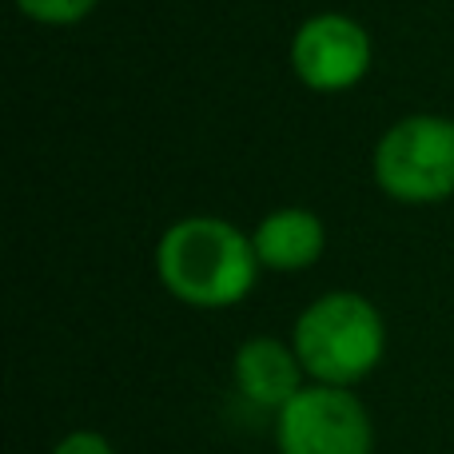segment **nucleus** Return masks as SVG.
I'll list each match as a JSON object with an SVG mask.
<instances>
[{
  "instance_id": "obj_1",
  "label": "nucleus",
  "mask_w": 454,
  "mask_h": 454,
  "mask_svg": "<svg viewBox=\"0 0 454 454\" xmlns=\"http://www.w3.org/2000/svg\"><path fill=\"white\" fill-rule=\"evenodd\" d=\"M255 243L239 227L196 215L164 231L156 247L160 283L188 307H231L255 287Z\"/></svg>"
},
{
  "instance_id": "obj_2",
  "label": "nucleus",
  "mask_w": 454,
  "mask_h": 454,
  "mask_svg": "<svg viewBox=\"0 0 454 454\" xmlns=\"http://www.w3.org/2000/svg\"><path fill=\"white\" fill-rule=\"evenodd\" d=\"M291 347L311 383L351 391L383 363L387 327L371 299L355 291H331L295 319Z\"/></svg>"
},
{
  "instance_id": "obj_3",
  "label": "nucleus",
  "mask_w": 454,
  "mask_h": 454,
  "mask_svg": "<svg viewBox=\"0 0 454 454\" xmlns=\"http://www.w3.org/2000/svg\"><path fill=\"white\" fill-rule=\"evenodd\" d=\"M375 180L403 204L447 200L454 192V120H399L375 148Z\"/></svg>"
},
{
  "instance_id": "obj_4",
  "label": "nucleus",
  "mask_w": 454,
  "mask_h": 454,
  "mask_svg": "<svg viewBox=\"0 0 454 454\" xmlns=\"http://www.w3.org/2000/svg\"><path fill=\"white\" fill-rule=\"evenodd\" d=\"M279 454H375V423L347 387L307 383L275 415Z\"/></svg>"
},
{
  "instance_id": "obj_5",
  "label": "nucleus",
  "mask_w": 454,
  "mask_h": 454,
  "mask_svg": "<svg viewBox=\"0 0 454 454\" xmlns=\"http://www.w3.org/2000/svg\"><path fill=\"white\" fill-rule=\"evenodd\" d=\"M291 64L315 92H343L359 84L371 64V40L351 16H311L291 40Z\"/></svg>"
},
{
  "instance_id": "obj_6",
  "label": "nucleus",
  "mask_w": 454,
  "mask_h": 454,
  "mask_svg": "<svg viewBox=\"0 0 454 454\" xmlns=\"http://www.w3.org/2000/svg\"><path fill=\"white\" fill-rule=\"evenodd\" d=\"M235 391L251 403V407H263L271 415H279L299 391H303V363H299L295 347H287L283 339L259 335L235 351Z\"/></svg>"
},
{
  "instance_id": "obj_7",
  "label": "nucleus",
  "mask_w": 454,
  "mask_h": 454,
  "mask_svg": "<svg viewBox=\"0 0 454 454\" xmlns=\"http://www.w3.org/2000/svg\"><path fill=\"white\" fill-rule=\"evenodd\" d=\"M251 243L259 263L271 271H303L323 255V223L307 207H283L255 227Z\"/></svg>"
},
{
  "instance_id": "obj_8",
  "label": "nucleus",
  "mask_w": 454,
  "mask_h": 454,
  "mask_svg": "<svg viewBox=\"0 0 454 454\" xmlns=\"http://www.w3.org/2000/svg\"><path fill=\"white\" fill-rule=\"evenodd\" d=\"M24 16L40 24H76L96 8V0H16Z\"/></svg>"
},
{
  "instance_id": "obj_9",
  "label": "nucleus",
  "mask_w": 454,
  "mask_h": 454,
  "mask_svg": "<svg viewBox=\"0 0 454 454\" xmlns=\"http://www.w3.org/2000/svg\"><path fill=\"white\" fill-rule=\"evenodd\" d=\"M52 454H120L112 447V439H104L92 427H80V431H68L60 442L52 447Z\"/></svg>"
}]
</instances>
